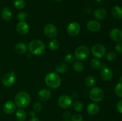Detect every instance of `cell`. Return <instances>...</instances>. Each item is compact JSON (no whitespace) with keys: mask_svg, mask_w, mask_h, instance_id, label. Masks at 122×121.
Segmentation results:
<instances>
[{"mask_svg":"<svg viewBox=\"0 0 122 121\" xmlns=\"http://www.w3.org/2000/svg\"><path fill=\"white\" fill-rule=\"evenodd\" d=\"M100 76L103 80L110 81L112 79L113 77V71L109 68L102 66L100 71Z\"/></svg>","mask_w":122,"mask_h":121,"instance_id":"cell-12","label":"cell"},{"mask_svg":"<svg viewBox=\"0 0 122 121\" xmlns=\"http://www.w3.org/2000/svg\"><path fill=\"white\" fill-rule=\"evenodd\" d=\"M100 106L95 103H92L87 106V112L91 115H95L100 112Z\"/></svg>","mask_w":122,"mask_h":121,"instance_id":"cell-18","label":"cell"},{"mask_svg":"<svg viewBox=\"0 0 122 121\" xmlns=\"http://www.w3.org/2000/svg\"><path fill=\"white\" fill-rule=\"evenodd\" d=\"M51 93L49 89L42 88L38 93V98L42 102H45L51 97Z\"/></svg>","mask_w":122,"mask_h":121,"instance_id":"cell-15","label":"cell"},{"mask_svg":"<svg viewBox=\"0 0 122 121\" xmlns=\"http://www.w3.org/2000/svg\"><path fill=\"white\" fill-rule=\"evenodd\" d=\"M27 47L26 44L23 42H19L15 45V51L19 54H23L27 52Z\"/></svg>","mask_w":122,"mask_h":121,"instance_id":"cell-21","label":"cell"},{"mask_svg":"<svg viewBox=\"0 0 122 121\" xmlns=\"http://www.w3.org/2000/svg\"><path fill=\"white\" fill-rule=\"evenodd\" d=\"M95 84V78L92 75H88L85 79V84L88 87H92Z\"/></svg>","mask_w":122,"mask_h":121,"instance_id":"cell-25","label":"cell"},{"mask_svg":"<svg viewBox=\"0 0 122 121\" xmlns=\"http://www.w3.org/2000/svg\"><path fill=\"white\" fill-rule=\"evenodd\" d=\"M73 108L75 111L80 112L83 109V104L80 101L76 100L73 103Z\"/></svg>","mask_w":122,"mask_h":121,"instance_id":"cell-28","label":"cell"},{"mask_svg":"<svg viewBox=\"0 0 122 121\" xmlns=\"http://www.w3.org/2000/svg\"><path fill=\"white\" fill-rule=\"evenodd\" d=\"M116 108L119 112H120V113H122V100H120L117 103Z\"/></svg>","mask_w":122,"mask_h":121,"instance_id":"cell-38","label":"cell"},{"mask_svg":"<svg viewBox=\"0 0 122 121\" xmlns=\"http://www.w3.org/2000/svg\"><path fill=\"white\" fill-rule=\"evenodd\" d=\"M29 115H30V116L31 117H35V112L31 111L30 112Z\"/></svg>","mask_w":122,"mask_h":121,"instance_id":"cell-40","label":"cell"},{"mask_svg":"<svg viewBox=\"0 0 122 121\" xmlns=\"http://www.w3.org/2000/svg\"><path fill=\"white\" fill-rule=\"evenodd\" d=\"M63 117L65 120H69L71 117V113L69 111H66L63 113Z\"/></svg>","mask_w":122,"mask_h":121,"instance_id":"cell-37","label":"cell"},{"mask_svg":"<svg viewBox=\"0 0 122 121\" xmlns=\"http://www.w3.org/2000/svg\"><path fill=\"white\" fill-rule=\"evenodd\" d=\"M119 81H120V83H122V76L120 77V79H119Z\"/></svg>","mask_w":122,"mask_h":121,"instance_id":"cell-41","label":"cell"},{"mask_svg":"<svg viewBox=\"0 0 122 121\" xmlns=\"http://www.w3.org/2000/svg\"><path fill=\"white\" fill-rule=\"evenodd\" d=\"M29 121H40V120H39L38 117H31V118L30 119Z\"/></svg>","mask_w":122,"mask_h":121,"instance_id":"cell-39","label":"cell"},{"mask_svg":"<svg viewBox=\"0 0 122 121\" xmlns=\"http://www.w3.org/2000/svg\"><path fill=\"white\" fill-rule=\"evenodd\" d=\"M44 34L48 38H54L57 35V28L52 24H48L45 26L44 29Z\"/></svg>","mask_w":122,"mask_h":121,"instance_id":"cell-10","label":"cell"},{"mask_svg":"<svg viewBox=\"0 0 122 121\" xmlns=\"http://www.w3.org/2000/svg\"><path fill=\"white\" fill-rule=\"evenodd\" d=\"M16 109L15 103L12 101H8L3 106V111L6 114H12Z\"/></svg>","mask_w":122,"mask_h":121,"instance_id":"cell-16","label":"cell"},{"mask_svg":"<svg viewBox=\"0 0 122 121\" xmlns=\"http://www.w3.org/2000/svg\"><path fill=\"white\" fill-rule=\"evenodd\" d=\"M109 35L111 39L114 41L117 42L122 41V30L120 28H113L110 32Z\"/></svg>","mask_w":122,"mask_h":121,"instance_id":"cell-13","label":"cell"},{"mask_svg":"<svg viewBox=\"0 0 122 121\" xmlns=\"http://www.w3.org/2000/svg\"><path fill=\"white\" fill-rule=\"evenodd\" d=\"M45 83L48 87L51 88H57L61 85V79L58 74L56 72H50L45 76Z\"/></svg>","mask_w":122,"mask_h":121,"instance_id":"cell-1","label":"cell"},{"mask_svg":"<svg viewBox=\"0 0 122 121\" xmlns=\"http://www.w3.org/2000/svg\"><path fill=\"white\" fill-rule=\"evenodd\" d=\"M101 27V24L96 20H90L87 23V29L92 33H95V32H98Z\"/></svg>","mask_w":122,"mask_h":121,"instance_id":"cell-14","label":"cell"},{"mask_svg":"<svg viewBox=\"0 0 122 121\" xmlns=\"http://www.w3.org/2000/svg\"><path fill=\"white\" fill-rule=\"evenodd\" d=\"M13 5L16 9L21 10L25 8L26 6V3L24 0H15Z\"/></svg>","mask_w":122,"mask_h":121,"instance_id":"cell-29","label":"cell"},{"mask_svg":"<svg viewBox=\"0 0 122 121\" xmlns=\"http://www.w3.org/2000/svg\"><path fill=\"white\" fill-rule=\"evenodd\" d=\"M114 93L119 97H122V83L116 84L114 88Z\"/></svg>","mask_w":122,"mask_h":121,"instance_id":"cell-30","label":"cell"},{"mask_svg":"<svg viewBox=\"0 0 122 121\" xmlns=\"http://www.w3.org/2000/svg\"><path fill=\"white\" fill-rule=\"evenodd\" d=\"M55 1H56V2H60V1H61L62 0H54Z\"/></svg>","mask_w":122,"mask_h":121,"instance_id":"cell-42","label":"cell"},{"mask_svg":"<svg viewBox=\"0 0 122 121\" xmlns=\"http://www.w3.org/2000/svg\"><path fill=\"white\" fill-rule=\"evenodd\" d=\"M73 70L76 72H82L84 69V65L81 60H76L73 62Z\"/></svg>","mask_w":122,"mask_h":121,"instance_id":"cell-26","label":"cell"},{"mask_svg":"<svg viewBox=\"0 0 122 121\" xmlns=\"http://www.w3.org/2000/svg\"><path fill=\"white\" fill-rule=\"evenodd\" d=\"M64 60L66 62L68 63V64H70V63L73 62L75 60V56L71 53H67L64 56Z\"/></svg>","mask_w":122,"mask_h":121,"instance_id":"cell-32","label":"cell"},{"mask_svg":"<svg viewBox=\"0 0 122 121\" xmlns=\"http://www.w3.org/2000/svg\"><path fill=\"white\" fill-rule=\"evenodd\" d=\"M30 100V95L25 91L18 93L14 98L15 105L21 109H23L27 107L29 104Z\"/></svg>","mask_w":122,"mask_h":121,"instance_id":"cell-3","label":"cell"},{"mask_svg":"<svg viewBox=\"0 0 122 121\" xmlns=\"http://www.w3.org/2000/svg\"><path fill=\"white\" fill-rule=\"evenodd\" d=\"M1 17L4 20L6 21H8L11 20L13 17V14H12L11 11L10 9L7 7H5L2 9L1 13Z\"/></svg>","mask_w":122,"mask_h":121,"instance_id":"cell-19","label":"cell"},{"mask_svg":"<svg viewBox=\"0 0 122 121\" xmlns=\"http://www.w3.org/2000/svg\"><path fill=\"white\" fill-rule=\"evenodd\" d=\"M68 70V66L65 63H59L57 65L56 67V71L58 73L63 74L65 73Z\"/></svg>","mask_w":122,"mask_h":121,"instance_id":"cell-24","label":"cell"},{"mask_svg":"<svg viewBox=\"0 0 122 121\" xmlns=\"http://www.w3.org/2000/svg\"><path fill=\"white\" fill-rule=\"evenodd\" d=\"M27 15L25 12H20L17 14V20L19 21H26L27 20Z\"/></svg>","mask_w":122,"mask_h":121,"instance_id":"cell-34","label":"cell"},{"mask_svg":"<svg viewBox=\"0 0 122 121\" xmlns=\"http://www.w3.org/2000/svg\"><path fill=\"white\" fill-rule=\"evenodd\" d=\"M29 50L32 54L35 55H39L44 52L45 50V45L42 40L35 39L29 43Z\"/></svg>","mask_w":122,"mask_h":121,"instance_id":"cell-2","label":"cell"},{"mask_svg":"<svg viewBox=\"0 0 122 121\" xmlns=\"http://www.w3.org/2000/svg\"><path fill=\"white\" fill-rule=\"evenodd\" d=\"M67 32L71 36H76L81 32V26L76 21H73L69 24L67 27Z\"/></svg>","mask_w":122,"mask_h":121,"instance_id":"cell-8","label":"cell"},{"mask_svg":"<svg viewBox=\"0 0 122 121\" xmlns=\"http://www.w3.org/2000/svg\"><path fill=\"white\" fill-rule=\"evenodd\" d=\"M107 59L108 61H114L117 58V54L114 51H110L107 54Z\"/></svg>","mask_w":122,"mask_h":121,"instance_id":"cell-31","label":"cell"},{"mask_svg":"<svg viewBox=\"0 0 122 121\" xmlns=\"http://www.w3.org/2000/svg\"><path fill=\"white\" fill-rule=\"evenodd\" d=\"M90 66L95 70H101L103 65L101 62L97 59H93L90 61Z\"/></svg>","mask_w":122,"mask_h":121,"instance_id":"cell-22","label":"cell"},{"mask_svg":"<svg viewBox=\"0 0 122 121\" xmlns=\"http://www.w3.org/2000/svg\"><path fill=\"white\" fill-rule=\"evenodd\" d=\"M60 46V43L58 41V40L57 39H52L50 41L49 43V48L50 49V50L52 51H57L58 48H59Z\"/></svg>","mask_w":122,"mask_h":121,"instance_id":"cell-27","label":"cell"},{"mask_svg":"<svg viewBox=\"0 0 122 121\" xmlns=\"http://www.w3.org/2000/svg\"><path fill=\"white\" fill-rule=\"evenodd\" d=\"M107 13L106 9L104 8H97L94 12V16L95 19L101 20L104 19L107 17Z\"/></svg>","mask_w":122,"mask_h":121,"instance_id":"cell-17","label":"cell"},{"mask_svg":"<svg viewBox=\"0 0 122 121\" xmlns=\"http://www.w3.org/2000/svg\"><path fill=\"white\" fill-rule=\"evenodd\" d=\"M15 80V73L14 71H11L5 74L2 77V83L4 86L9 87L14 84Z\"/></svg>","mask_w":122,"mask_h":121,"instance_id":"cell-7","label":"cell"},{"mask_svg":"<svg viewBox=\"0 0 122 121\" xmlns=\"http://www.w3.org/2000/svg\"><path fill=\"white\" fill-rule=\"evenodd\" d=\"M89 96L92 101L95 103H98L103 100L104 97V93L101 88L95 87L91 89L89 91Z\"/></svg>","mask_w":122,"mask_h":121,"instance_id":"cell-4","label":"cell"},{"mask_svg":"<svg viewBox=\"0 0 122 121\" xmlns=\"http://www.w3.org/2000/svg\"><path fill=\"white\" fill-rule=\"evenodd\" d=\"M115 50L119 53H122V43L118 42L115 46Z\"/></svg>","mask_w":122,"mask_h":121,"instance_id":"cell-36","label":"cell"},{"mask_svg":"<svg viewBox=\"0 0 122 121\" xmlns=\"http://www.w3.org/2000/svg\"><path fill=\"white\" fill-rule=\"evenodd\" d=\"M33 110L36 113H39L41 112L42 109V105L40 102H36L33 104Z\"/></svg>","mask_w":122,"mask_h":121,"instance_id":"cell-33","label":"cell"},{"mask_svg":"<svg viewBox=\"0 0 122 121\" xmlns=\"http://www.w3.org/2000/svg\"><path fill=\"white\" fill-rule=\"evenodd\" d=\"M16 30L20 34L25 35L29 32V26L26 21H19L17 24Z\"/></svg>","mask_w":122,"mask_h":121,"instance_id":"cell-11","label":"cell"},{"mask_svg":"<svg viewBox=\"0 0 122 121\" xmlns=\"http://www.w3.org/2000/svg\"><path fill=\"white\" fill-rule=\"evenodd\" d=\"M112 15L117 20H120L122 19V8L118 5L114 6L112 8L111 11Z\"/></svg>","mask_w":122,"mask_h":121,"instance_id":"cell-20","label":"cell"},{"mask_svg":"<svg viewBox=\"0 0 122 121\" xmlns=\"http://www.w3.org/2000/svg\"><path fill=\"white\" fill-rule=\"evenodd\" d=\"M71 121H83V117L79 113H75L71 117Z\"/></svg>","mask_w":122,"mask_h":121,"instance_id":"cell-35","label":"cell"},{"mask_svg":"<svg viewBox=\"0 0 122 121\" xmlns=\"http://www.w3.org/2000/svg\"><path fill=\"white\" fill-rule=\"evenodd\" d=\"M69 121V120H65V121Z\"/></svg>","mask_w":122,"mask_h":121,"instance_id":"cell-43","label":"cell"},{"mask_svg":"<svg viewBox=\"0 0 122 121\" xmlns=\"http://www.w3.org/2000/svg\"><path fill=\"white\" fill-rule=\"evenodd\" d=\"M91 52L93 56L97 58H101L106 55V49L101 44H96L92 47Z\"/></svg>","mask_w":122,"mask_h":121,"instance_id":"cell-6","label":"cell"},{"mask_svg":"<svg viewBox=\"0 0 122 121\" xmlns=\"http://www.w3.org/2000/svg\"><path fill=\"white\" fill-rule=\"evenodd\" d=\"M15 117L17 121H24L26 120L27 115L26 113L23 109H18L15 113Z\"/></svg>","mask_w":122,"mask_h":121,"instance_id":"cell-23","label":"cell"},{"mask_svg":"<svg viewBox=\"0 0 122 121\" xmlns=\"http://www.w3.org/2000/svg\"><path fill=\"white\" fill-rule=\"evenodd\" d=\"M58 104L62 109H67L72 104V100L67 95H62L58 99Z\"/></svg>","mask_w":122,"mask_h":121,"instance_id":"cell-9","label":"cell"},{"mask_svg":"<svg viewBox=\"0 0 122 121\" xmlns=\"http://www.w3.org/2000/svg\"><path fill=\"white\" fill-rule=\"evenodd\" d=\"M89 48L87 46L82 45L79 46L76 49L75 51V58L78 60H83L86 59L89 55Z\"/></svg>","mask_w":122,"mask_h":121,"instance_id":"cell-5","label":"cell"}]
</instances>
